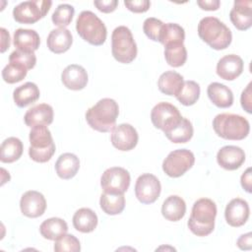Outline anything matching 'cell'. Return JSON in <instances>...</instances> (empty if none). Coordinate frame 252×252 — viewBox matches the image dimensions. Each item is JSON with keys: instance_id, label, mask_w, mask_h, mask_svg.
<instances>
[{"instance_id": "6da1fadb", "label": "cell", "mask_w": 252, "mask_h": 252, "mask_svg": "<svg viewBox=\"0 0 252 252\" xmlns=\"http://www.w3.org/2000/svg\"><path fill=\"white\" fill-rule=\"evenodd\" d=\"M119 114L117 102L112 98H102L86 112V120L94 130L110 132L114 129Z\"/></svg>"}, {"instance_id": "7a4b0ae2", "label": "cell", "mask_w": 252, "mask_h": 252, "mask_svg": "<svg viewBox=\"0 0 252 252\" xmlns=\"http://www.w3.org/2000/svg\"><path fill=\"white\" fill-rule=\"evenodd\" d=\"M216 216L215 202L208 198H201L192 207L188 227L197 236H207L214 230Z\"/></svg>"}, {"instance_id": "3957f363", "label": "cell", "mask_w": 252, "mask_h": 252, "mask_svg": "<svg viewBox=\"0 0 252 252\" xmlns=\"http://www.w3.org/2000/svg\"><path fill=\"white\" fill-rule=\"evenodd\" d=\"M198 34L210 47L216 50L225 49L232 39L230 30L216 17H205L198 24Z\"/></svg>"}, {"instance_id": "277c9868", "label": "cell", "mask_w": 252, "mask_h": 252, "mask_svg": "<svg viewBox=\"0 0 252 252\" xmlns=\"http://www.w3.org/2000/svg\"><path fill=\"white\" fill-rule=\"evenodd\" d=\"M213 128L220 138L233 141L243 140L250 131L248 120L241 115L232 113L218 114L213 120Z\"/></svg>"}, {"instance_id": "5b68a950", "label": "cell", "mask_w": 252, "mask_h": 252, "mask_svg": "<svg viewBox=\"0 0 252 252\" xmlns=\"http://www.w3.org/2000/svg\"><path fill=\"white\" fill-rule=\"evenodd\" d=\"M76 31L84 40L95 46L102 45L107 35L103 22L92 11L80 13L76 21Z\"/></svg>"}, {"instance_id": "8992f818", "label": "cell", "mask_w": 252, "mask_h": 252, "mask_svg": "<svg viewBox=\"0 0 252 252\" xmlns=\"http://www.w3.org/2000/svg\"><path fill=\"white\" fill-rule=\"evenodd\" d=\"M29 156L36 162L48 161L55 153V144L47 126H34L30 132Z\"/></svg>"}, {"instance_id": "52a82bcc", "label": "cell", "mask_w": 252, "mask_h": 252, "mask_svg": "<svg viewBox=\"0 0 252 252\" xmlns=\"http://www.w3.org/2000/svg\"><path fill=\"white\" fill-rule=\"evenodd\" d=\"M137 44L131 31L125 26L115 28L111 34V52L120 63H131L137 56Z\"/></svg>"}, {"instance_id": "ba28073f", "label": "cell", "mask_w": 252, "mask_h": 252, "mask_svg": "<svg viewBox=\"0 0 252 252\" xmlns=\"http://www.w3.org/2000/svg\"><path fill=\"white\" fill-rule=\"evenodd\" d=\"M51 5L46 0L24 1L14 8L13 17L20 24H34L48 13Z\"/></svg>"}, {"instance_id": "9c48e42d", "label": "cell", "mask_w": 252, "mask_h": 252, "mask_svg": "<svg viewBox=\"0 0 252 252\" xmlns=\"http://www.w3.org/2000/svg\"><path fill=\"white\" fill-rule=\"evenodd\" d=\"M195 162L193 153L186 149L172 151L162 162V170L169 177H180L189 170Z\"/></svg>"}, {"instance_id": "30bf717a", "label": "cell", "mask_w": 252, "mask_h": 252, "mask_svg": "<svg viewBox=\"0 0 252 252\" xmlns=\"http://www.w3.org/2000/svg\"><path fill=\"white\" fill-rule=\"evenodd\" d=\"M131 177L129 172L119 166L107 168L101 175L100 185L104 192L124 194L130 185Z\"/></svg>"}, {"instance_id": "8fae6325", "label": "cell", "mask_w": 252, "mask_h": 252, "mask_svg": "<svg viewBox=\"0 0 252 252\" xmlns=\"http://www.w3.org/2000/svg\"><path fill=\"white\" fill-rule=\"evenodd\" d=\"M182 118L178 108L169 102H158L151 111L153 125L163 132Z\"/></svg>"}, {"instance_id": "7c38bea8", "label": "cell", "mask_w": 252, "mask_h": 252, "mask_svg": "<svg viewBox=\"0 0 252 252\" xmlns=\"http://www.w3.org/2000/svg\"><path fill=\"white\" fill-rule=\"evenodd\" d=\"M160 182L154 174L144 173L140 175L135 184V195L143 204H153L159 197Z\"/></svg>"}, {"instance_id": "4fadbf2b", "label": "cell", "mask_w": 252, "mask_h": 252, "mask_svg": "<svg viewBox=\"0 0 252 252\" xmlns=\"http://www.w3.org/2000/svg\"><path fill=\"white\" fill-rule=\"evenodd\" d=\"M138 133L130 124H119L111 131V143L119 151L133 150L138 144Z\"/></svg>"}, {"instance_id": "5bb4252c", "label": "cell", "mask_w": 252, "mask_h": 252, "mask_svg": "<svg viewBox=\"0 0 252 252\" xmlns=\"http://www.w3.org/2000/svg\"><path fill=\"white\" fill-rule=\"evenodd\" d=\"M21 212L28 218H38L42 216L46 209L44 196L38 191L30 190L23 194L20 200Z\"/></svg>"}, {"instance_id": "9a60e30c", "label": "cell", "mask_w": 252, "mask_h": 252, "mask_svg": "<svg viewBox=\"0 0 252 252\" xmlns=\"http://www.w3.org/2000/svg\"><path fill=\"white\" fill-rule=\"evenodd\" d=\"M249 213L248 203L241 198H234L226 205L224 218L230 226L239 227L247 221Z\"/></svg>"}, {"instance_id": "2e32d148", "label": "cell", "mask_w": 252, "mask_h": 252, "mask_svg": "<svg viewBox=\"0 0 252 252\" xmlns=\"http://www.w3.org/2000/svg\"><path fill=\"white\" fill-rule=\"evenodd\" d=\"M219 165L226 170H235L245 161L244 151L236 146H224L217 154Z\"/></svg>"}, {"instance_id": "e0dca14e", "label": "cell", "mask_w": 252, "mask_h": 252, "mask_svg": "<svg viewBox=\"0 0 252 252\" xmlns=\"http://www.w3.org/2000/svg\"><path fill=\"white\" fill-rule=\"evenodd\" d=\"M233 26L239 31H246L252 26V2L249 0H237L229 13Z\"/></svg>"}, {"instance_id": "ac0fdd59", "label": "cell", "mask_w": 252, "mask_h": 252, "mask_svg": "<svg viewBox=\"0 0 252 252\" xmlns=\"http://www.w3.org/2000/svg\"><path fill=\"white\" fill-rule=\"evenodd\" d=\"M243 71V60L236 54L221 57L217 64V74L223 80L232 81L239 77Z\"/></svg>"}, {"instance_id": "d6986e66", "label": "cell", "mask_w": 252, "mask_h": 252, "mask_svg": "<svg viewBox=\"0 0 252 252\" xmlns=\"http://www.w3.org/2000/svg\"><path fill=\"white\" fill-rule=\"evenodd\" d=\"M61 81L67 89L80 91L88 84V73L81 65L71 64L63 70L61 74Z\"/></svg>"}, {"instance_id": "ffe728a7", "label": "cell", "mask_w": 252, "mask_h": 252, "mask_svg": "<svg viewBox=\"0 0 252 252\" xmlns=\"http://www.w3.org/2000/svg\"><path fill=\"white\" fill-rule=\"evenodd\" d=\"M27 126H47L53 121V108L47 103H40L31 107L24 116Z\"/></svg>"}, {"instance_id": "44dd1931", "label": "cell", "mask_w": 252, "mask_h": 252, "mask_svg": "<svg viewBox=\"0 0 252 252\" xmlns=\"http://www.w3.org/2000/svg\"><path fill=\"white\" fill-rule=\"evenodd\" d=\"M73 37L71 32L66 28H58L52 30L46 39L47 47L56 54L66 52L72 45Z\"/></svg>"}, {"instance_id": "7402d4cb", "label": "cell", "mask_w": 252, "mask_h": 252, "mask_svg": "<svg viewBox=\"0 0 252 252\" xmlns=\"http://www.w3.org/2000/svg\"><path fill=\"white\" fill-rule=\"evenodd\" d=\"M13 43L18 50L34 52L39 47L40 38L34 30L18 29L14 32Z\"/></svg>"}, {"instance_id": "603a6c76", "label": "cell", "mask_w": 252, "mask_h": 252, "mask_svg": "<svg viewBox=\"0 0 252 252\" xmlns=\"http://www.w3.org/2000/svg\"><path fill=\"white\" fill-rule=\"evenodd\" d=\"M207 94L210 100L220 108L230 107L233 103V94L231 90L223 84L214 82L208 86Z\"/></svg>"}, {"instance_id": "cb8c5ba5", "label": "cell", "mask_w": 252, "mask_h": 252, "mask_svg": "<svg viewBox=\"0 0 252 252\" xmlns=\"http://www.w3.org/2000/svg\"><path fill=\"white\" fill-rule=\"evenodd\" d=\"M185 213L186 204L184 200L177 195L167 197L162 203L161 214L167 220L178 221L185 216Z\"/></svg>"}, {"instance_id": "d4e9b609", "label": "cell", "mask_w": 252, "mask_h": 252, "mask_svg": "<svg viewBox=\"0 0 252 252\" xmlns=\"http://www.w3.org/2000/svg\"><path fill=\"white\" fill-rule=\"evenodd\" d=\"M184 84L183 77L175 71H166L162 73L158 81V90L167 95L176 96Z\"/></svg>"}, {"instance_id": "484cf974", "label": "cell", "mask_w": 252, "mask_h": 252, "mask_svg": "<svg viewBox=\"0 0 252 252\" xmlns=\"http://www.w3.org/2000/svg\"><path fill=\"white\" fill-rule=\"evenodd\" d=\"M80 168L79 158L71 153L62 154L55 163L57 175L62 179L73 178Z\"/></svg>"}, {"instance_id": "4316f807", "label": "cell", "mask_w": 252, "mask_h": 252, "mask_svg": "<svg viewBox=\"0 0 252 252\" xmlns=\"http://www.w3.org/2000/svg\"><path fill=\"white\" fill-rule=\"evenodd\" d=\"M193 126L192 123L187 119L182 117L176 124L164 131L166 138L175 144L187 143L193 137Z\"/></svg>"}, {"instance_id": "83f0119b", "label": "cell", "mask_w": 252, "mask_h": 252, "mask_svg": "<svg viewBox=\"0 0 252 252\" xmlns=\"http://www.w3.org/2000/svg\"><path fill=\"white\" fill-rule=\"evenodd\" d=\"M40 95L38 87L32 82H27L19 86L13 92V98L17 106L26 107L36 101Z\"/></svg>"}, {"instance_id": "f1b7e54d", "label": "cell", "mask_w": 252, "mask_h": 252, "mask_svg": "<svg viewBox=\"0 0 252 252\" xmlns=\"http://www.w3.org/2000/svg\"><path fill=\"white\" fill-rule=\"evenodd\" d=\"M73 225L80 232H92L97 225V216L89 208H81L73 216Z\"/></svg>"}, {"instance_id": "f546056e", "label": "cell", "mask_w": 252, "mask_h": 252, "mask_svg": "<svg viewBox=\"0 0 252 252\" xmlns=\"http://www.w3.org/2000/svg\"><path fill=\"white\" fill-rule=\"evenodd\" d=\"M68 231L67 222L60 218H50L45 220L39 226L41 236L48 240H57Z\"/></svg>"}, {"instance_id": "4dcf8cb0", "label": "cell", "mask_w": 252, "mask_h": 252, "mask_svg": "<svg viewBox=\"0 0 252 252\" xmlns=\"http://www.w3.org/2000/svg\"><path fill=\"white\" fill-rule=\"evenodd\" d=\"M23 143L16 137H9L4 140L0 148V160L11 163L18 160L23 154Z\"/></svg>"}, {"instance_id": "1f68e13d", "label": "cell", "mask_w": 252, "mask_h": 252, "mask_svg": "<svg viewBox=\"0 0 252 252\" xmlns=\"http://www.w3.org/2000/svg\"><path fill=\"white\" fill-rule=\"evenodd\" d=\"M101 210L110 216L119 215L125 208L124 194H115L103 192L99 199Z\"/></svg>"}, {"instance_id": "d6a6232c", "label": "cell", "mask_w": 252, "mask_h": 252, "mask_svg": "<svg viewBox=\"0 0 252 252\" xmlns=\"http://www.w3.org/2000/svg\"><path fill=\"white\" fill-rule=\"evenodd\" d=\"M164 58L171 67L182 66L187 59V50L183 43L173 42L164 46Z\"/></svg>"}, {"instance_id": "836d02e7", "label": "cell", "mask_w": 252, "mask_h": 252, "mask_svg": "<svg viewBox=\"0 0 252 252\" xmlns=\"http://www.w3.org/2000/svg\"><path fill=\"white\" fill-rule=\"evenodd\" d=\"M184 38H185L184 29L177 24L168 23V24H163L159 37H158V41L165 46L166 44L173 43V42L183 43Z\"/></svg>"}, {"instance_id": "e575fe53", "label": "cell", "mask_w": 252, "mask_h": 252, "mask_svg": "<svg viewBox=\"0 0 252 252\" xmlns=\"http://www.w3.org/2000/svg\"><path fill=\"white\" fill-rule=\"evenodd\" d=\"M200 96V86L195 81H185L180 93L175 96L177 100L186 106L193 105Z\"/></svg>"}, {"instance_id": "d590c367", "label": "cell", "mask_w": 252, "mask_h": 252, "mask_svg": "<svg viewBox=\"0 0 252 252\" xmlns=\"http://www.w3.org/2000/svg\"><path fill=\"white\" fill-rule=\"evenodd\" d=\"M75 9L69 4H60L57 6L51 16V20L55 26L59 28H65L72 22Z\"/></svg>"}, {"instance_id": "8d00e7d4", "label": "cell", "mask_w": 252, "mask_h": 252, "mask_svg": "<svg viewBox=\"0 0 252 252\" xmlns=\"http://www.w3.org/2000/svg\"><path fill=\"white\" fill-rule=\"evenodd\" d=\"M28 73V69L18 63L9 62L2 70V78L8 84H15L21 82Z\"/></svg>"}, {"instance_id": "74e56055", "label": "cell", "mask_w": 252, "mask_h": 252, "mask_svg": "<svg viewBox=\"0 0 252 252\" xmlns=\"http://www.w3.org/2000/svg\"><path fill=\"white\" fill-rule=\"evenodd\" d=\"M81 245L79 239L73 234H64L54 243V251L56 252H79Z\"/></svg>"}, {"instance_id": "f35d334b", "label": "cell", "mask_w": 252, "mask_h": 252, "mask_svg": "<svg viewBox=\"0 0 252 252\" xmlns=\"http://www.w3.org/2000/svg\"><path fill=\"white\" fill-rule=\"evenodd\" d=\"M9 62L18 63L25 66L28 70L32 69L36 63L34 52H26L22 50H14L9 56Z\"/></svg>"}, {"instance_id": "ab89813d", "label": "cell", "mask_w": 252, "mask_h": 252, "mask_svg": "<svg viewBox=\"0 0 252 252\" xmlns=\"http://www.w3.org/2000/svg\"><path fill=\"white\" fill-rule=\"evenodd\" d=\"M163 23L156 18H148L143 25V31L145 34L154 41H158V37L161 32Z\"/></svg>"}, {"instance_id": "60d3db41", "label": "cell", "mask_w": 252, "mask_h": 252, "mask_svg": "<svg viewBox=\"0 0 252 252\" xmlns=\"http://www.w3.org/2000/svg\"><path fill=\"white\" fill-rule=\"evenodd\" d=\"M124 5L128 10L134 13H144L147 12L151 6L149 0H134V1H124Z\"/></svg>"}, {"instance_id": "b9f144b4", "label": "cell", "mask_w": 252, "mask_h": 252, "mask_svg": "<svg viewBox=\"0 0 252 252\" xmlns=\"http://www.w3.org/2000/svg\"><path fill=\"white\" fill-rule=\"evenodd\" d=\"M94 5L102 13H111L113 12L117 5V0H100V1H94Z\"/></svg>"}, {"instance_id": "7bdbcfd3", "label": "cell", "mask_w": 252, "mask_h": 252, "mask_svg": "<svg viewBox=\"0 0 252 252\" xmlns=\"http://www.w3.org/2000/svg\"><path fill=\"white\" fill-rule=\"evenodd\" d=\"M251 86H252V83H249L248 86L246 87V89L242 92L241 96H240L241 106L248 113L252 112V108H251V101H252L251 100Z\"/></svg>"}, {"instance_id": "ee69618b", "label": "cell", "mask_w": 252, "mask_h": 252, "mask_svg": "<svg viewBox=\"0 0 252 252\" xmlns=\"http://www.w3.org/2000/svg\"><path fill=\"white\" fill-rule=\"evenodd\" d=\"M251 174H252L251 173V167H248L243 172V174L241 175V178H240V183H241L242 188L248 193L252 192V177H251Z\"/></svg>"}, {"instance_id": "f6af8a7d", "label": "cell", "mask_w": 252, "mask_h": 252, "mask_svg": "<svg viewBox=\"0 0 252 252\" xmlns=\"http://www.w3.org/2000/svg\"><path fill=\"white\" fill-rule=\"evenodd\" d=\"M251 241H252V233L247 232L239 236V238L236 241V244L241 250H251Z\"/></svg>"}, {"instance_id": "bcb514c9", "label": "cell", "mask_w": 252, "mask_h": 252, "mask_svg": "<svg viewBox=\"0 0 252 252\" xmlns=\"http://www.w3.org/2000/svg\"><path fill=\"white\" fill-rule=\"evenodd\" d=\"M199 7L206 11H216L219 9L220 2L219 0H201L197 1Z\"/></svg>"}, {"instance_id": "7dc6e473", "label": "cell", "mask_w": 252, "mask_h": 252, "mask_svg": "<svg viewBox=\"0 0 252 252\" xmlns=\"http://www.w3.org/2000/svg\"><path fill=\"white\" fill-rule=\"evenodd\" d=\"M0 32H1V52H5L7 48L10 47V35H9V32L4 29V28H1L0 29Z\"/></svg>"}]
</instances>
